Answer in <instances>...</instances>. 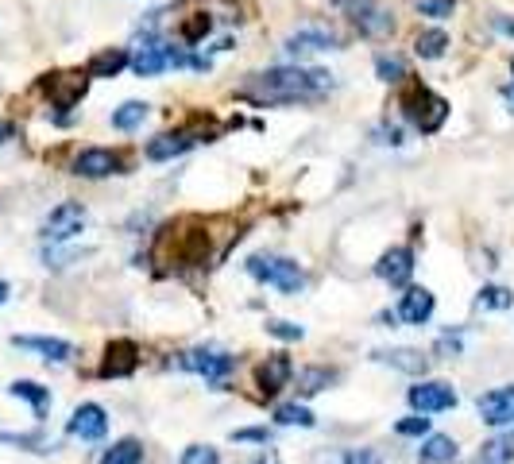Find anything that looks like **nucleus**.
Segmentation results:
<instances>
[{
    "label": "nucleus",
    "mask_w": 514,
    "mask_h": 464,
    "mask_svg": "<svg viewBox=\"0 0 514 464\" xmlns=\"http://www.w3.org/2000/svg\"><path fill=\"white\" fill-rule=\"evenodd\" d=\"M0 140H4V128H0Z\"/></svg>",
    "instance_id": "nucleus-45"
},
{
    "label": "nucleus",
    "mask_w": 514,
    "mask_h": 464,
    "mask_svg": "<svg viewBox=\"0 0 514 464\" xmlns=\"http://www.w3.org/2000/svg\"><path fill=\"white\" fill-rule=\"evenodd\" d=\"M457 441L449 434H426L422 437V449H418V461L422 464H453L457 461Z\"/></svg>",
    "instance_id": "nucleus-21"
},
{
    "label": "nucleus",
    "mask_w": 514,
    "mask_h": 464,
    "mask_svg": "<svg viewBox=\"0 0 514 464\" xmlns=\"http://www.w3.org/2000/svg\"><path fill=\"white\" fill-rule=\"evenodd\" d=\"M472 464H514V437L499 434L491 437V441H484Z\"/></svg>",
    "instance_id": "nucleus-24"
},
{
    "label": "nucleus",
    "mask_w": 514,
    "mask_h": 464,
    "mask_svg": "<svg viewBox=\"0 0 514 464\" xmlns=\"http://www.w3.org/2000/svg\"><path fill=\"white\" fill-rule=\"evenodd\" d=\"M0 441H8V445H24V449H43V437L39 434H0Z\"/></svg>",
    "instance_id": "nucleus-38"
},
{
    "label": "nucleus",
    "mask_w": 514,
    "mask_h": 464,
    "mask_svg": "<svg viewBox=\"0 0 514 464\" xmlns=\"http://www.w3.org/2000/svg\"><path fill=\"white\" fill-rule=\"evenodd\" d=\"M433 352H437L441 360H453V356H460V352H464V341H460V333H445V337H437Z\"/></svg>",
    "instance_id": "nucleus-37"
},
{
    "label": "nucleus",
    "mask_w": 514,
    "mask_h": 464,
    "mask_svg": "<svg viewBox=\"0 0 514 464\" xmlns=\"http://www.w3.org/2000/svg\"><path fill=\"white\" fill-rule=\"evenodd\" d=\"M275 422L279 426H302V430H310L314 426V414H310V406L302 403H283L275 406Z\"/></svg>",
    "instance_id": "nucleus-30"
},
{
    "label": "nucleus",
    "mask_w": 514,
    "mask_h": 464,
    "mask_svg": "<svg viewBox=\"0 0 514 464\" xmlns=\"http://www.w3.org/2000/svg\"><path fill=\"white\" fill-rule=\"evenodd\" d=\"M375 275L383 283H391V287H410V279H414V252L410 248H387L379 256V263H375Z\"/></svg>",
    "instance_id": "nucleus-15"
},
{
    "label": "nucleus",
    "mask_w": 514,
    "mask_h": 464,
    "mask_svg": "<svg viewBox=\"0 0 514 464\" xmlns=\"http://www.w3.org/2000/svg\"><path fill=\"white\" fill-rule=\"evenodd\" d=\"M333 47H341V39L329 28H298V31H290L283 43V51L294 58L317 55V51H333Z\"/></svg>",
    "instance_id": "nucleus-13"
},
{
    "label": "nucleus",
    "mask_w": 514,
    "mask_h": 464,
    "mask_svg": "<svg viewBox=\"0 0 514 464\" xmlns=\"http://www.w3.org/2000/svg\"><path fill=\"white\" fill-rule=\"evenodd\" d=\"M433 310H437V298H433V290L426 287H406V294L399 298V321L406 325H426L433 318Z\"/></svg>",
    "instance_id": "nucleus-17"
},
{
    "label": "nucleus",
    "mask_w": 514,
    "mask_h": 464,
    "mask_svg": "<svg viewBox=\"0 0 514 464\" xmlns=\"http://www.w3.org/2000/svg\"><path fill=\"white\" fill-rule=\"evenodd\" d=\"M333 89V74L321 66H275L267 74H256L240 97L252 105H294V101H314Z\"/></svg>",
    "instance_id": "nucleus-1"
},
{
    "label": "nucleus",
    "mask_w": 514,
    "mask_h": 464,
    "mask_svg": "<svg viewBox=\"0 0 514 464\" xmlns=\"http://www.w3.org/2000/svg\"><path fill=\"white\" fill-rule=\"evenodd\" d=\"M8 395L24 399V403L35 410V418H47V410H51V387H43V383H35V379H16V383L8 387Z\"/></svg>",
    "instance_id": "nucleus-22"
},
{
    "label": "nucleus",
    "mask_w": 514,
    "mask_h": 464,
    "mask_svg": "<svg viewBox=\"0 0 514 464\" xmlns=\"http://www.w3.org/2000/svg\"><path fill=\"white\" fill-rule=\"evenodd\" d=\"M395 434H399V437H426L429 434V418H426V414H410V418L395 422Z\"/></svg>",
    "instance_id": "nucleus-34"
},
{
    "label": "nucleus",
    "mask_w": 514,
    "mask_h": 464,
    "mask_svg": "<svg viewBox=\"0 0 514 464\" xmlns=\"http://www.w3.org/2000/svg\"><path fill=\"white\" fill-rule=\"evenodd\" d=\"M476 410H480L484 426H491V430L514 426V383H503V387L480 395V399H476Z\"/></svg>",
    "instance_id": "nucleus-9"
},
{
    "label": "nucleus",
    "mask_w": 514,
    "mask_h": 464,
    "mask_svg": "<svg viewBox=\"0 0 514 464\" xmlns=\"http://www.w3.org/2000/svg\"><path fill=\"white\" fill-rule=\"evenodd\" d=\"M414 8L422 12V16H429V20H449L453 16V0H414Z\"/></svg>",
    "instance_id": "nucleus-33"
},
{
    "label": "nucleus",
    "mask_w": 514,
    "mask_h": 464,
    "mask_svg": "<svg viewBox=\"0 0 514 464\" xmlns=\"http://www.w3.org/2000/svg\"><path fill=\"white\" fill-rule=\"evenodd\" d=\"M511 66H514V62H511Z\"/></svg>",
    "instance_id": "nucleus-46"
},
{
    "label": "nucleus",
    "mask_w": 514,
    "mask_h": 464,
    "mask_svg": "<svg viewBox=\"0 0 514 464\" xmlns=\"http://www.w3.org/2000/svg\"><path fill=\"white\" fill-rule=\"evenodd\" d=\"M101 464H143V445L136 437H120L105 449Z\"/></svg>",
    "instance_id": "nucleus-26"
},
{
    "label": "nucleus",
    "mask_w": 514,
    "mask_h": 464,
    "mask_svg": "<svg viewBox=\"0 0 514 464\" xmlns=\"http://www.w3.org/2000/svg\"><path fill=\"white\" fill-rule=\"evenodd\" d=\"M232 441H271V430H232Z\"/></svg>",
    "instance_id": "nucleus-40"
},
{
    "label": "nucleus",
    "mask_w": 514,
    "mask_h": 464,
    "mask_svg": "<svg viewBox=\"0 0 514 464\" xmlns=\"http://www.w3.org/2000/svg\"><path fill=\"white\" fill-rule=\"evenodd\" d=\"M495 28L503 31V35H514V20L511 16H495Z\"/></svg>",
    "instance_id": "nucleus-41"
},
{
    "label": "nucleus",
    "mask_w": 514,
    "mask_h": 464,
    "mask_svg": "<svg viewBox=\"0 0 514 464\" xmlns=\"http://www.w3.org/2000/svg\"><path fill=\"white\" fill-rule=\"evenodd\" d=\"M178 464H221V453L213 445H186Z\"/></svg>",
    "instance_id": "nucleus-32"
},
{
    "label": "nucleus",
    "mask_w": 514,
    "mask_h": 464,
    "mask_svg": "<svg viewBox=\"0 0 514 464\" xmlns=\"http://www.w3.org/2000/svg\"><path fill=\"white\" fill-rule=\"evenodd\" d=\"M124 66H132V55L124 47H105V51H97V55L89 58L86 78H116Z\"/></svg>",
    "instance_id": "nucleus-20"
},
{
    "label": "nucleus",
    "mask_w": 514,
    "mask_h": 464,
    "mask_svg": "<svg viewBox=\"0 0 514 464\" xmlns=\"http://www.w3.org/2000/svg\"><path fill=\"white\" fill-rule=\"evenodd\" d=\"M147 113H151V105H143V101H124L120 109H113V128L116 132H136L143 120H147Z\"/></svg>",
    "instance_id": "nucleus-25"
},
{
    "label": "nucleus",
    "mask_w": 514,
    "mask_h": 464,
    "mask_svg": "<svg viewBox=\"0 0 514 464\" xmlns=\"http://www.w3.org/2000/svg\"><path fill=\"white\" fill-rule=\"evenodd\" d=\"M213 31V20H209V12H194V16H186L182 24H178V39L186 43V47H198L205 43V35Z\"/></svg>",
    "instance_id": "nucleus-27"
},
{
    "label": "nucleus",
    "mask_w": 514,
    "mask_h": 464,
    "mask_svg": "<svg viewBox=\"0 0 514 464\" xmlns=\"http://www.w3.org/2000/svg\"><path fill=\"white\" fill-rule=\"evenodd\" d=\"M375 74H379V82H406L410 78V66H406V58H399V55H375Z\"/></svg>",
    "instance_id": "nucleus-29"
},
{
    "label": "nucleus",
    "mask_w": 514,
    "mask_h": 464,
    "mask_svg": "<svg viewBox=\"0 0 514 464\" xmlns=\"http://www.w3.org/2000/svg\"><path fill=\"white\" fill-rule=\"evenodd\" d=\"M12 345L24 348V352H39L43 360H51V364H66V360H74V345L70 341H62V337H12Z\"/></svg>",
    "instance_id": "nucleus-19"
},
{
    "label": "nucleus",
    "mask_w": 514,
    "mask_h": 464,
    "mask_svg": "<svg viewBox=\"0 0 514 464\" xmlns=\"http://www.w3.org/2000/svg\"><path fill=\"white\" fill-rule=\"evenodd\" d=\"M341 464H383V453L372 449V445H364V449H344Z\"/></svg>",
    "instance_id": "nucleus-36"
},
{
    "label": "nucleus",
    "mask_w": 514,
    "mask_h": 464,
    "mask_svg": "<svg viewBox=\"0 0 514 464\" xmlns=\"http://www.w3.org/2000/svg\"><path fill=\"white\" fill-rule=\"evenodd\" d=\"M86 86H89L86 74H47L43 78V89H47V97H51L55 109H74L86 97Z\"/></svg>",
    "instance_id": "nucleus-12"
},
{
    "label": "nucleus",
    "mask_w": 514,
    "mask_h": 464,
    "mask_svg": "<svg viewBox=\"0 0 514 464\" xmlns=\"http://www.w3.org/2000/svg\"><path fill=\"white\" fill-rule=\"evenodd\" d=\"M341 12H348V20L356 24V31L364 39H387L395 31V16L379 4V0H333Z\"/></svg>",
    "instance_id": "nucleus-4"
},
{
    "label": "nucleus",
    "mask_w": 514,
    "mask_h": 464,
    "mask_svg": "<svg viewBox=\"0 0 514 464\" xmlns=\"http://www.w3.org/2000/svg\"><path fill=\"white\" fill-rule=\"evenodd\" d=\"M503 97H507V101H511V105H514V82H511V86H507V89H503Z\"/></svg>",
    "instance_id": "nucleus-43"
},
{
    "label": "nucleus",
    "mask_w": 514,
    "mask_h": 464,
    "mask_svg": "<svg viewBox=\"0 0 514 464\" xmlns=\"http://www.w3.org/2000/svg\"><path fill=\"white\" fill-rule=\"evenodd\" d=\"M375 136H379V144H391V147H399V144H402V132L395 128V124H383V128H379Z\"/></svg>",
    "instance_id": "nucleus-39"
},
{
    "label": "nucleus",
    "mask_w": 514,
    "mask_h": 464,
    "mask_svg": "<svg viewBox=\"0 0 514 464\" xmlns=\"http://www.w3.org/2000/svg\"><path fill=\"white\" fill-rule=\"evenodd\" d=\"M256 464H275V461H267V457H259V461Z\"/></svg>",
    "instance_id": "nucleus-44"
},
{
    "label": "nucleus",
    "mask_w": 514,
    "mask_h": 464,
    "mask_svg": "<svg viewBox=\"0 0 514 464\" xmlns=\"http://www.w3.org/2000/svg\"><path fill=\"white\" fill-rule=\"evenodd\" d=\"M399 105H402V113H406V120H410L422 136H433V132L449 120V101L437 97L429 86H410L402 93Z\"/></svg>",
    "instance_id": "nucleus-2"
},
{
    "label": "nucleus",
    "mask_w": 514,
    "mask_h": 464,
    "mask_svg": "<svg viewBox=\"0 0 514 464\" xmlns=\"http://www.w3.org/2000/svg\"><path fill=\"white\" fill-rule=\"evenodd\" d=\"M128 171V155L113 147H86L74 155V174L78 178H109V174Z\"/></svg>",
    "instance_id": "nucleus-8"
},
{
    "label": "nucleus",
    "mask_w": 514,
    "mask_h": 464,
    "mask_svg": "<svg viewBox=\"0 0 514 464\" xmlns=\"http://www.w3.org/2000/svg\"><path fill=\"white\" fill-rule=\"evenodd\" d=\"M375 360L379 364H387V368H395V372H406V376H426L429 368V356L422 352V348H379L375 352Z\"/></svg>",
    "instance_id": "nucleus-18"
},
{
    "label": "nucleus",
    "mask_w": 514,
    "mask_h": 464,
    "mask_svg": "<svg viewBox=\"0 0 514 464\" xmlns=\"http://www.w3.org/2000/svg\"><path fill=\"white\" fill-rule=\"evenodd\" d=\"M480 306H484V310H511L514 294L507 287H484L480 290Z\"/></svg>",
    "instance_id": "nucleus-31"
},
{
    "label": "nucleus",
    "mask_w": 514,
    "mask_h": 464,
    "mask_svg": "<svg viewBox=\"0 0 514 464\" xmlns=\"http://www.w3.org/2000/svg\"><path fill=\"white\" fill-rule=\"evenodd\" d=\"M198 144V136L190 128H174V132H159L155 140H147V159L151 163H167V159H178L186 155L190 147Z\"/></svg>",
    "instance_id": "nucleus-16"
},
{
    "label": "nucleus",
    "mask_w": 514,
    "mask_h": 464,
    "mask_svg": "<svg viewBox=\"0 0 514 464\" xmlns=\"http://www.w3.org/2000/svg\"><path fill=\"white\" fill-rule=\"evenodd\" d=\"M329 383H337V372L333 368H325V364H310V368H302L298 372V395L302 399H310L317 391H325Z\"/></svg>",
    "instance_id": "nucleus-23"
},
{
    "label": "nucleus",
    "mask_w": 514,
    "mask_h": 464,
    "mask_svg": "<svg viewBox=\"0 0 514 464\" xmlns=\"http://www.w3.org/2000/svg\"><path fill=\"white\" fill-rule=\"evenodd\" d=\"M66 434L78 437V441H101V437L109 434V414H105V406H101V403H82L74 414H70Z\"/></svg>",
    "instance_id": "nucleus-10"
},
{
    "label": "nucleus",
    "mask_w": 514,
    "mask_h": 464,
    "mask_svg": "<svg viewBox=\"0 0 514 464\" xmlns=\"http://www.w3.org/2000/svg\"><path fill=\"white\" fill-rule=\"evenodd\" d=\"M89 213L82 202H62L55 205L47 217H43V229H39V236L47 240V244H66V240H74L78 232L86 229Z\"/></svg>",
    "instance_id": "nucleus-5"
},
{
    "label": "nucleus",
    "mask_w": 514,
    "mask_h": 464,
    "mask_svg": "<svg viewBox=\"0 0 514 464\" xmlns=\"http://www.w3.org/2000/svg\"><path fill=\"white\" fill-rule=\"evenodd\" d=\"M406 399L418 414H445V410L457 406V387L445 383V379H422L406 391Z\"/></svg>",
    "instance_id": "nucleus-7"
},
{
    "label": "nucleus",
    "mask_w": 514,
    "mask_h": 464,
    "mask_svg": "<svg viewBox=\"0 0 514 464\" xmlns=\"http://www.w3.org/2000/svg\"><path fill=\"white\" fill-rule=\"evenodd\" d=\"M8 294H12V290H8V283H4V279H0V306H4V302H8Z\"/></svg>",
    "instance_id": "nucleus-42"
},
{
    "label": "nucleus",
    "mask_w": 514,
    "mask_h": 464,
    "mask_svg": "<svg viewBox=\"0 0 514 464\" xmlns=\"http://www.w3.org/2000/svg\"><path fill=\"white\" fill-rule=\"evenodd\" d=\"M136 364H140V348L136 341H113V345L105 348V356H101V379H124L136 372Z\"/></svg>",
    "instance_id": "nucleus-14"
},
{
    "label": "nucleus",
    "mask_w": 514,
    "mask_h": 464,
    "mask_svg": "<svg viewBox=\"0 0 514 464\" xmlns=\"http://www.w3.org/2000/svg\"><path fill=\"white\" fill-rule=\"evenodd\" d=\"M267 333L279 337V341H302L306 337V329L294 325V321H267Z\"/></svg>",
    "instance_id": "nucleus-35"
},
{
    "label": "nucleus",
    "mask_w": 514,
    "mask_h": 464,
    "mask_svg": "<svg viewBox=\"0 0 514 464\" xmlns=\"http://www.w3.org/2000/svg\"><path fill=\"white\" fill-rule=\"evenodd\" d=\"M248 275L267 283V287H275L279 294H302L306 290V271L294 260H286V256H252Z\"/></svg>",
    "instance_id": "nucleus-3"
},
{
    "label": "nucleus",
    "mask_w": 514,
    "mask_h": 464,
    "mask_svg": "<svg viewBox=\"0 0 514 464\" xmlns=\"http://www.w3.org/2000/svg\"><path fill=\"white\" fill-rule=\"evenodd\" d=\"M445 51H449V35H445L441 28H429V31H422V35L414 39V55L426 58V62L441 58Z\"/></svg>",
    "instance_id": "nucleus-28"
},
{
    "label": "nucleus",
    "mask_w": 514,
    "mask_h": 464,
    "mask_svg": "<svg viewBox=\"0 0 514 464\" xmlns=\"http://www.w3.org/2000/svg\"><path fill=\"white\" fill-rule=\"evenodd\" d=\"M294 379V364H290V356L286 352H271L267 360H259V368H256V387H259V395H279L286 383Z\"/></svg>",
    "instance_id": "nucleus-11"
},
{
    "label": "nucleus",
    "mask_w": 514,
    "mask_h": 464,
    "mask_svg": "<svg viewBox=\"0 0 514 464\" xmlns=\"http://www.w3.org/2000/svg\"><path fill=\"white\" fill-rule=\"evenodd\" d=\"M178 364L186 372L201 376L205 383H225L232 376V368H236V360H232L229 352H221V348H190V352H182Z\"/></svg>",
    "instance_id": "nucleus-6"
}]
</instances>
